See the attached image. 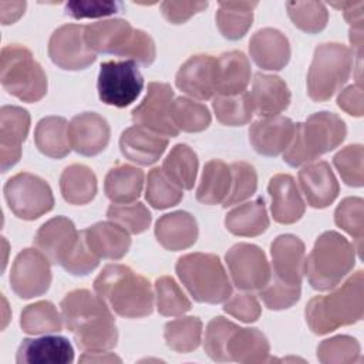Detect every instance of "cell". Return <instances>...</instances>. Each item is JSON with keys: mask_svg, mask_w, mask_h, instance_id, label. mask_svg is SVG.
Listing matches in <instances>:
<instances>
[{"mask_svg": "<svg viewBox=\"0 0 364 364\" xmlns=\"http://www.w3.org/2000/svg\"><path fill=\"white\" fill-rule=\"evenodd\" d=\"M166 146L168 139L165 136L138 125L127 128L119 138L122 155L144 166L155 164L162 156Z\"/></svg>", "mask_w": 364, "mask_h": 364, "instance_id": "cell-28", "label": "cell"}, {"mask_svg": "<svg viewBox=\"0 0 364 364\" xmlns=\"http://www.w3.org/2000/svg\"><path fill=\"white\" fill-rule=\"evenodd\" d=\"M360 344L350 336H336L323 340L317 347V358L324 364H350L360 361Z\"/></svg>", "mask_w": 364, "mask_h": 364, "instance_id": "cell-47", "label": "cell"}, {"mask_svg": "<svg viewBox=\"0 0 364 364\" xmlns=\"http://www.w3.org/2000/svg\"><path fill=\"white\" fill-rule=\"evenodd\" d=\"M0 80L4 90L24 102H37L47 94V75L31 51L11 44L1 50Z\"/></svg>", "mask_w": 364, "mask_h": 364, "instance_id": "cell-9", "label": "cell"}, {"mask_svg": "<svg viewBox=\"0 0 364 364\" xmlns=\"http://www.w3.org/2000/svg\"><path fill=\"white\" fill-rule=\"evenodd\" d=\"M4 198L10 210L24 220H34L50 212L54 206L50 185L40 176L28 172H20L6 182Z\"/></svg>", "mask_w": 364, "mask_h": 364, "instance_id": "cell-11", "label": "cell"}, {"mask_svg": "<svg viewBox=\"0 0 364 364\" xmlns=\"http://www.w3.org/2000/svg\"><path fill=\"white\" fill-rule=\"evenodd\" d=\"M257 1H219L216 24L228 40L242 38L252 26L253 9Z\"/></svg>", "mask_w": 364, "mask_h": 364, "instance_id": "cell-37", "label": "cell"}, {"mask_svg": "<svg viewBox=\"0 0 364 364\" xmlns=\"http://www.w3.org/2000/svg\"><path fill=\"white\" fill-rule=\"evenodd\" d=\"M60 191L65 202L71 205H85L91 202L97 193V178L85 165H70L61 173Z\"/></svg>", "mask_w": 364, "mask_h": 364, "instance_id": "cell-36", "label": "cell"}, {"mask_svg": "<svg viewBox=\"0 0 364 364\" xmlns=\"http://www.w3.org/2000/svg\"><path fill=\"white\" fill-rule=\"evenodd\" d=\"M175 270L189 294L199 303H223L232 296L229 277L216 255H183L178 259Z\"/></svg>", "mask_w": 364, "mask_h": 364, "instance_id": "cell-8", "label": "cell"}, {"mask_svg": "<svg viewBox=\"0 0 364 364\" xmlns=\"http://www.w3.org/2000/svg\"><path fill=\"white\" fill-rule=\"evenodd\" d=\"M364 148L360 144L348 145L336 154L333 164L343 182L348 186L360 188L364 182Z\"/></svg>", "mask_w": 364, "mask_h": 364, "instance_id": "cell-49", "label": "cell"}, {"mask_svg": "<svg viewBox=\"0 0 364 364\" xmlns=\"http://www.w3.org/2000/svg\"><path fill=\"white\" fill-rule=\"evenodd\" d=\"M176 87L196 100H209L215 92L216 58L198 54L188 58L176 73Z\"/></svg>", "mask_w": 364, "mask_h": 364, "instance_id": "cell-19", "label": "cell"}, {"mask_svg": "<svg viewBox=\"0 0 364 364\" xmlns=\"http://www.w3.org/2000/svg\"><path fill=\"white\" fill-rule=\"evenodd\" d=\"M294 127L290 118L282 115L262 118L250 125L249 141L257 154L277 156L291 142Z\"/></svg>", "mask_w": 364, "mask_h": 364, "instance_id": "cell-22", "label": "cell"}, {"mask_svg": "<svg viewBox=\"0 0 364 364\" xmlns=\"http://www.w3.org/2000/svg\"><path fill=\"white\" fill-rule=\"evenodd\" d=\"M60 307L67 330L82 351H107L117 346L118 330L112 310L98 294L77 289L65 294Z\"/></svg>", "mask_w": 364, "mask_h": 364, "instance_id": "cell-1", "label": "cell"}, {"mask_svg": "<svg viewBox=\"0 0 364 364\" xmlns=\"http://www.w3.org/2000/svg\"><path fill=\"white\" fill-rule=\"evenodd\" d=\"M364 313V276L355 272L338 289L313 297L306 307V321L314 334H327L360 321Z\"/></svg>", "mask_w": 364, "mask_h": 364, "instance_id": "cell-3", "label": "cell"}, {"mask_svg": "<svg viewBox=\"0 0 364 364\" xmlns=\"http://www.w3.org/2000/svg\"><path fill=\"white\" fill-rule=\"evenodd\" d=\"M250 94L253 114L269 118L283 112L289 104L291 94L287 84L277 75L256 73Z\"/></svg>", "mask_w": 364, "mask_h": 364, "instance_id": "cell-24", "label": "cell"}, {"mask_svg": "<svg viewBox=\"0 0 364 364\" xmlns=\"http://www.w3.org/2000/svg\"><path fill=\"white\" fill-rule=\"evenodd\" d=\"M230 175H232V183H230V192L223 202V206H232L236 205L247 198H250L257 188V175L255 168L247 162H233L229 165Z\"/></svg>", "mask_w": 364, "mask_h": 364, "instance_id": "cell-50", "label": "cell"}, {"mask_svg": "<svg viewBox=\"0 0 364 364\" xmlns=\"http://www.w3.org/2000/svg\"><path fill=\"white\" fill-rule=\"evenodd\" d=\"M354 54L340 43H324L316 47L307 74V92L313 101L330 100L348 80Z\"/></svg>", "mask_w": 364, "mask_h": 364, "instance_id": "cell-10", "label": "cell"}, {"mask_svg": "<svg viewBox=\"0 0 364 364\" xmlns=\"http://www.w3.org/2000/svg\"><path fill=\"white\" fill-rule=\"evenodd\" d=\"M208 1H164L161 10L164 17L172 24H182L193 14L205 10Z\"/></svg>", "mask_w": 364, "mask_h": 364, "instance_id": "cell-54", "label": "cell"}, {"mask_svg": "<svg viewBox=\"0 0 364 364\" xmlns=\"http://www.w3.org/2000/svg\"><path fill=\"white\" fill-rule=\"evenodd\" d=\"M346 134V124L338 115L327 111L311 114L304 122L296 124L291 142L283 152V161L293 168L311 162L336 149Z\"/></svg>", "mask_w": 364, "mask_h": 364, "instance_id": "cell-5", "label": "cell"}, {"mask_svg": "<svg viewBox=\"0 0 364 364\" xmlns=\"http://www.w3.org/2000/svg\"><path fill=\"white\" fill-rule=\"evenodd\" d=\"M337 105L350 115L361 117L364 112V98L360 84L350 85L337 97Z\"/></svg>", "mask_w": 364, "mask_h": 364, "instance_id": "cell-55", "label": "cell"}, {"mask_svg": "<svg viewBox=\"0 0 364 364\" xmlns=\"http://www.w3.org/2000/svg\"><path fill=\"white\" fill-rule=\"evenodd\" d=\"M34 142L38 151L50 158H64L68 155L71 144L67 119L55 115L40 119L34 131Z\"/></svg>", "mask_w": 364, "mask_h": 364, "instance_id": "cell-34", "label": "cell"}, {"mask_svg": "<svg viewBox=\"0 0 364 364\" xmlns=\"http://www.w3.org/2000/svg\"><path fill=\"white\" fill-rule=\"evenodd\" d=\"M183 198V192L178 188L161 168L148 172L145 199L155 209H166L178 205Z\"/></svg>", "mask_w": 364, "mask_h": 364, "instance_id": "cell-42", "label": "cell"}, {"mask_svg": "<svg viewBox=\"0 0 364 364\" xmlns=\"http://www.w3.org/2000/svg\"><path fill=\"white\" fill-rule=\"evenodd\" d=\"M68 136L77 154L94 156L108 145L109 125L97 112H81L70 121Z\"/></svg>", "mask_w": 364, "mask_h": 364, "instance_id": "cell-20", "label": "cell"}, {"mask_svg": "<svg viewBox=\"0 0 364 364\" xmlns=\"http://www.w3.org/2000/svg\"><path fill=\"white\" fill-rule=\"evenodd\" d=\"M122 226L115 222H98L84 230L90 250L98 259L118 260L127 255L131 237Z\"/></svg>", "mask_w": 364, "mask_h": 364, "instance_id": "cell-30", "label": "cell"}, {"mask_svg": "<svg viewBox=\"0 0 364 364\" xmlns=\"http://www.w3.org/2000/svg\"><path fill=\"white\" fill-rule=\"evenodd\" d=\"M107 218L134 235L145 232L152 220L151 212L141 202L112 203L107 210Z\"/></svg>", "mask_w": 364, "mask_h": 364, "instance_id": "cell-48", "label": "cell"}, {"mask_svg": "<svg viewBox=\"0 0 364 364\" xmlns=\"http://www.w3.org/2000/svg\"><path fill=\"white\" fill-rule=\"evenodd\" d=\"M172 118L179 131L200 132L210 124L209 109L193 100L179 97L172 102Z\"/></svg>", "mask_w": 364, "mask_h": 364, "instance_id": "cell-44", "label": "cell"}, {"mask_svg": "<svg viewBox=\"0 0 364 364\" xmlns=\"http://www.w3.org/2000/svg\"><path fill=\"white\" fill-rule=\"evenodd\" d=\"M199 161L186 144L175 145L162 162L164 173L181 189H192L196 181Z\"/></svg>", "mask_w": 364, "mask_h": 364, "instance_id": "cell-38", "label": "cell"}, {"mask_svg": "<svg viewBox=\"0 0 364 364\" xmlns=\"http://www.w3.org/2000/svg\"><path fill=\"white\" fill-rule=\"evenodd\" d=\"M20 326L27 334L58 333L63 328V316L51 301L41 300L24 307Z\"/></svg>", "mask_w": 364, "mask_h": 364, "instance_id": "cell-39", "label": "cell"}, {"mask_svg": "<svg viewBox=\"0 0 364 364\" xmlns=\"http://www.w3.org/2000/svg\"><path fill=\"white\" fill-rule=\"evenodd\" d=\"M94 290L121 317L139 318L152 313L149 282L125 264H107L94 280Z\"/></svg>", "mask_w": 364, "mask_h": 364, "instance_id": "cell-2", "label": "cell"}, {"mask_svg": "<svg viewBox=\"0 0 364 364\" xmlns=\"http://www.w3.org/2000/svg\"><path fill=\"white\" fill-rule=\"evenodd\" d=\"M85 41L94 53L127 57L142 65L154 63L156 50L152 37L135 30L127 20L111 18L85 26Z\"/></svg>", "mask_w": 364, "mask_h": 364, "instance_id": "cell-6", "label": "cell"}, {"mask_svg": "<svg viewBox=\"0 0 364 364\" xmlns=\"http://www.w3.org/2000/svg\"><path fill=\"white\" fill-rule=\"evenodd\" d=\"M172 102L171 85L152 81L148 84L145 98L132 109V121L162 136H176L179 129L172 118Z\"/></svg>", "mask_w": 364, "mask_h": 364, "instance_id": "cell-13", "label": "cell"}, {"mask_svg": "<svg viewBox=\"0 0 364 364\" xmlns=\"http://www.w3.org/2000/svg\"><path fill=\"white\" fill-rule=\"evenodd\" d=\"M355 247L334 230L321 233L307 260L306 273L314 290H331L353 270Z\"/></svg>", "mask_w": 364, "mask_h": 364, "instance_id": "cell-7", "label": "cell"}, {"mask_svg": "<svg viewBox=\"0 0 364 364\" xmlns=\"http://www.w3.org/2000/svg\"><path fill=\"white\" fill-rule=\"evenodd\" d=\"M223 310L243 323L256 321L262 313L257 299L249 293H237L229 297L223 306Z\"/></svg>", "mask_w": 364, "mask_h": 364, "instance_id": "cell-53", "label": "cell"}, {"mask_svg": "<svg viewBox=\"0 0 364 364\" xmlns=\"http://www.w3.org/2000/svg\"><path fill=\"white\" fill-rule=\"evenodd\" d=\"M81 237L82 230L78 232L73 220L65 216H55L41 225L37 230L34 246L50 260V263L64 267L77 250Z\"/></svg>", "mask_w": 364, "mask_h": 364, "instance_id": "cell-17", "label": "cell"}, {"mask_svg": "<svg viewBox=\"0 0 364 364\" xmlns=\"http://www.w3.org/2000/svg\"><path fill=\"white\" fill-rule=\"evenodd\" d=\"M51 61L63 70L78 71L91 65L97 55L85 41V26L65 24L54 30L48 41Z\"/></svg>", "mask_w": 364, "mask_h": 364, "instance_id": "cell-15", "label": "cell"}, {"mask_svg": "<svg viewBox=\"0 0 364 364\" xmlns=\"http://www.w3.org/2000/svg\"><path fill=\"white\" fill-rule=\"evenodd\" d=\"M270 255L274 277L287 284H301L306 273V252L304 243L297 236H277L270 246Z\"/></svg>", "mask_w": 364, "mask_h": 364, "instance_id": "cell-21", "label": "cell"}, {"mask_svg": "<svg viewBox=\"0 0 364 364\" xmlns=\"http://www.w3.org/2000/svg\"><path fill=\"white\" fill-rule=\"evenodd\" d=\"M81 363H101V361H118L121 363V358L117 357L115 354L111 353H105V351H84V355L80 357Z\"/></svg>", "mask_w": 364, "mask_h": 364, "instance_id": "cell-58", "label": "cell"}, {"mask_svg": "<svg viewBox=\"0 0 364 364\" xmlns=\"http://www.w3.org/2000/svg\"><path fill=\"white\" fill-rule=\"evenodd\" d=\"M18 364H70L74 361V348L63 336H43L26 338L16 357Z\"/></svg>", "mask_w": 364, "mask_h": 364, "instance_id": "cell-25", "label": "cell"}, {"mask_svg": "<svg viewBox=\"0 0 364 364\" xmlns=\"http://www.w3.org/2000/svg\"><path fill=\"white\" fill-rule=\"evenodd\" d=\"M259 296L270 310L289 309L300 299V284H287L273 276L269 283L259 290Z\"/></svg>", "mask_w": 364, "mask_h": 364, "instance_id": "cell-51", "label": "cell"}, {"mask_svg": "<svg viewBox=\"0 0 364 364\" xmlns=\"http://www.w3.org/2000/svg\"><path fill=\"white\" fill-rule=\"evenodd\" d=\"M334 220L338 228L347 232L357 242V252L361 256V243L364 236V202L361 198H346L334 212Z\"/></svg>", "mask_w": 364, "mask_h": 364, "instance_id": "cell-46", "label": "cell"}, {"mask_svg": "<svg viewBox=\"0 0 364 364\" xmlns=\"http://www.w3.org/2000/svg\"><path fill=\"white\" fill-rule=\"evenodd\" d=\"M144 172L132 165H118L105 175L104 192L112 203H131L142 192Z\"/></svg>", "mask_w": 364, "mask_h": 364, "instance_id": "cell-33", "label": "cell"}, {"mask_svg": "<svg viewBox=\"0 0 364 364\" xmlns=\"http://www.w3.org/2000/svg\"><path fill=\"white\" fill-rule=\"evenodd\" d=\"M230 168L220 159H210L202 171L196 199L203 205H218L225 202L230 192Z\"/></svg>", "mask_w": 364, "mask_h": 364, "instance_id": "cell-35", "label": "cell"}, {"mask_svg": "<svg viewBox=\"0 0 364 364\" xmlns=\"http://www.w3.org/2000/svg\"><path fill=\"white\" fill-rule=\"evenodd\" d=\"M155 236L161 246L166 250H183L196 242L198 223L188 212H171L156 220Z\"/></svg>", "mask_w": 364, "mask_h": 364, "instance_id": "cell-29", "label": "cell"}, {"mask_svg": "<svg viewBox=\"0 0 364 364\" xmlns=\"http://www.w3.org/2000/svg\"><path fill=\"white\" fill-rule=\"evenodd\" d=\"M144 88V78L135 61H105L100 67L97 90L100 100L112 107L131 105Z\"/></svg>", "mask_w": 364, "mask_h": 364, "instance_id": "cell-12", "label": "cell"}, {"mask_svg": "<svg viewBox=\"0 0 364 364\" xmlns=\"http://www.w3.org/2000/svg\"><path fill=\"white\" fill-rule=\"evenodd\" d=\"M249 53L253 61L263 70H282L290 60V43L277 28L257 30L249 41Z\"/></svg>", "mask_w": 364, "mask_h": 364, "instance_id": "cell-26", "label": "cell"}, {"mask_svg": "<svg viewBox=\"0 0 364 364\" xmlns=\"http://www.w3.org/2000/svg\"><path fill=\"white\" fill-rule=\"evenodd\" d=\"M212 107L218 121L229 127L245 125L253 117L250 94L246 91L237 95H216Z\"/></svg>", "mask_w": 364, "mask_h": 364, "instance_id": "cell-41", "label": "cell"}, {"mask_svg": "<svg viewBox=\"0 0 364 364\" xmlns=\"http://www.w3.org/2000/svg\"><path fill=\"white\" fill-rule=\"evenodd\" d=\"M203 348L213 361L264 363L270 346L257 328H242L225 317H213L205 330Z\"/></svg>", "mask_w": 364, "mask_h": 364, "instance_id": "cell-4", "label": "cell"}, {"mask_svg": "<svg viewBox=\"0 0 364 364\" xmlns=\"http://www.w3.org/2000/svg\"><path fill=\"white\" fill-rule=\"evenodd\" d=\"M250 64L242 51L223 53L216 58V95H237L246 91Z\"/></svg>", "mask_w": 364, "mask_h": 364, "instance_id": "cell-31", "label": "cell"}, {"mask_svg": "<svg viewBox=\"0 0 364 364\" xmlns=\"http://www.w3.org/2000/svg\"><path fill=\"white\" fill-rule=\"evenodd\" d=\"M119 1H105V0H75L65 3V11L74 18H94L111 16L121 11Z\"/></svg>", "mask_w": 364, "mask_h": 364, "instance_id": "cell-52", "label": "cell"}, {"mask_svg": "<svg viewBox=\"0 0 364 364\" xmlns=\"http://www.w3.org/2000/svg\"><path fill=\"white\" fill-rule=\"evenodd\" d=\"M226 229L236 236L255 237L269 228L264 199L257 198L232 209L225 218Z\"/></svg>", "mask_w": 364, "mask_h": 364, "instance_id": "cell-32", "label": "cell"}, {"mask_svg": "<svg viewBox=\"0 0 364 364\" xmlns=\"http://www.w3.org/2000/svg\"><path fill=\"white\" fill-rule=\"evenodd\" d=\"M26 9V1H0V18L1 23L11 24L14 23Z\"/></svg>", "mask_w": 364, "mask_h": 364, "instance_id": "cell-57", "label": "cell"}, {"mask_svg": "<svg viewBox=\"0 0 364 364\" xmlns=\"http://www.w3.org/2000/svg\"><path fill=\"white\" fill-rule=\"evenodd\" d=\"M10 284L21 299L44 294L51 284L50 260L37 247L21 250L13 262Z\"/></svg>", "mask_w": 364, "mask_h": 364, "instance_id": "cell-16", "label": "cell"}, {"mask_svg": "<svg viewBox=\"0 0 364 364\" xmlns=\"http://www.w3.org/2000/svg\"><path fill=\"white\" fill-rule=\"evenodd\" d=\"M30 128V114L16 105L0 109V164L1 172L14 166L21 156V144Z\"/></svg>", "mask_w": 364, "mask_h": 364, "instance_id": "cell-18", "label": "cell"}, {"mask_svg": "<svg viewBox=\"0 0 364 364\" xmlns=\"http://www.w3.org/2000/svg\"><path fill=\"white\" fill-rule=\"evenodd\" d=\"M164 337L171 350L176 353H191L200 344L202 321L193 316L168 321L164 327Z\"/></svg>", "mask_w": 364, "mask_h": 364, "instance_id": "cell-40", "label": "cell"}, {"mask_svg": "<svg viewBox=\"0 0 364 364\" xmlns=\"http://www.w3.org/2000/svg\"><path fill=\"white\" fill-rule=\"evenodd\" d=\"M286 9L293 24L309 34L321 31L328 20V11L320 1H287Z\"/></svg>", "mask_w": 364, "mask_h": 364, "instance_id": "cell-43", "label": "cell"}, {"mask_svg": "<svg viewBox=\"0 0 364 364\" xmlns=\"http://www.w3.org/2000/svg\"><path fill=\"white\" fill-rule=\"evenodd\" d=\"M233 284L239 290H260L272 279L264 252L252 243H237L225 256Z\"/></svg>", "mask_w": 364, "mask_h": 364, "instance_id": "cell-14", "label": "cell"}, {"mask_svg": "<svg viewBox=\"0 0 364 364\" xmlns=\"http://www.w3.org/2000/svg\"><path fill=\"white\" fill-rule=\"evenodd\" d=\"M331 6L341 9L344 18L351 26V28H363L364 1H341V3H331Z\"/></svg>", "mask_w": 364, "mask_h": 364, "instance_id": "cell-56", "label": "cell"}, {"mask_svg": "<svg viewBox=\"0 0 364 364\" xmlns=\"http://www.w3.org/2000/svg\"><path fill=\"white\" fill-rule=\"evenodd\" d=\"M269 193L272 198V216L276 222L290 225L297 222L306 210L304 200L297 183L287 173H277L269 181Z\"/></svg>", "mask_w": 364, "mask_h": 364, "instance_id": "cell-27", "label": "cell"}, {"mask_svg": "<svg viewBox=\"0 0 364 364\" xmlns=\"http://www.w3.org/2000/svg\"><path fill=\"white\" fill-rule=\"evenodd\" d=\"M156 309L166 317L182 316L191 310V301L171 276H162L155 282Z\"/></svg>", "mask_w": 364, "mask_h": 364, "instance_id": "cell-45", "label": "cell"}, {"mask_svg": "<svg viewBox=\"0 0 364 364\" xmlns=\"http://www.w3.org/2000/svg\"><path fill=\"white\" fill-rule=\"evenodd\" d=\"M300 189L311 208H327L338 195L340 186L330 168L324 161L310 164L299 171Z\"/></svg>", "mask_w": 364, "mask_h": 364, "instance_id": "cell-23", "label": "cell"}]
</instances>
